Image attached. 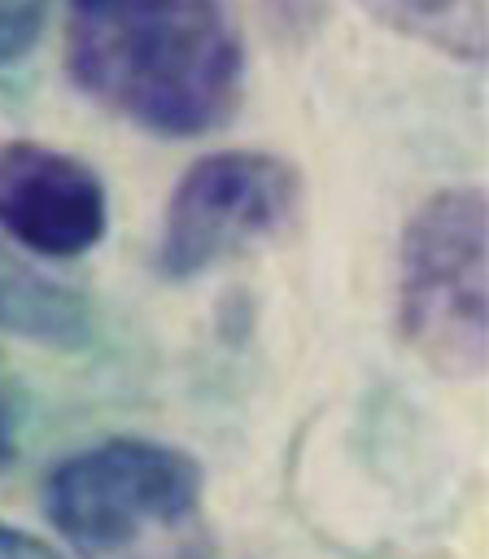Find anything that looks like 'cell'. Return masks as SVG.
I'll list each match as a JSON object with an SVG mask.
<instances>
[{
	"label": "cell",
	"mask_w": 489,
	"mask_h": 559,
	"mask_svg": "<svg viewBox=\"0 0 489 559\" xmlns=\"http://www.w3.org/2000/svg\"><path fill=\"white\" fill-rule=\"evenodd\" d=\"M279 31H310L323 13V0H266Z\"/></svg>",
	"instance_id": "9c48e42d"
},
{
	"label": "cell",
	"mask_w": 489,
	"mask_h": 559,
	"mask_svg": "<svg viewBox=\"0 0 489 559\" xmlns=\"http://www.w3.org/2000/svg\"><path fill=\"white\" fill-rule=\"evenodd\" d=\"M44 511L74 559H210L201 463L153 437H105L44 480Z\"/></svg>",
	"instance_id": "7a4b0ae2"
},
{
	"label": "cell",
	"mask_w": 489,
	"mask_h": 559,
	"mask_svg": "<svg viewBox=\"0 0 489 559\" xmlns=\"http://www.w3.org/2000/svg\"><path fill=\"white\" fill-rule=\"evenodd\" d=\"M9 459H13V415H9V402L0 393V472H4Z\"/></svg>",
	"instance_id": "30bf717a"
},
{
	"label": "cell",
	"mask_w": 489,
	"mask_h": 559,
	"mask_svg": "<svg viewBox=\"0 0 489 559\" xmlns=\"http://www.w3.org/2000/svg\"><path fill=\"white\" fill-rule=\"evenodd\" d=\"M100 175L52 144L0 140V231L39 258H83L105 240Z\"/></svg>",
	"instance_id": "5b68a950"
},
{
	"label": "cell",
	"mask_w": 489,
	"mask_h": 559,
	"mask_svg": "<svg viewBox=\"0 0 489 559\" xmlns=\"http://www.w3.org/2000/svg\"><path fill=\"white\" fill-rule=\"evenodd\" d=\"M301 201V175L275 153L227 148L192 162L175 183L157 262L170 280H196L275 240Z\"/></svg>",
	"instance_id": "277c9868"
},
{
	"label": "cell",
	"mask_w": 489,
	"mask_h": 559,
	"mask_svg": "<svg viewBox=\"0 0 489 559\" xmlns=\"http://www.w3.org/2000/svg\"><path fill=\"white\" fill-rule=\"evenodd\" d=\"M0 559H61V555L48 542H39L35 533H26V528L0 524Z\"/></svg>",
	"instance_id": "ba28073f"
},
{
	"label": "cell",
	"mask_w": 489,
	"mask_h": 559,
	"mask_svg": "<svg viewBox=\"0 0 489 559\" xmlns=\"http://www.w3.org/2000/svg\"><path fill=\"white\" fill-rule=\"evenodd\" d=\"M17 271H22V266H13V262H9V258H0V284H9V280H13V275H17Z\"/></svg>",
	"instance_id": "8fae6325"
},
{
	"label": "cell",
	"mask_w": 489,
	"mask_h": 559,
	"mask_svg": "<svg viewBox=\"0 0 489 559\" xmlns=\"http://www.w3.org/2000/svg\"><path fill=\"white\" fill-rule=\"evenodd\" d=\"M48 0H0V66H13L26 57V48L39 35Z\"/></svg>",
	"instance_id": "52a82bcc"
},
{
	"label": "cell",
	"mask_w": 489,
	"mask_h": 559,
	"mask_svg": "<svg viewBox=\"0 0 489 559\" xmlns=\"http://www.w3.org/2000/svg\"><path fill=\"white\" fill-rule=\"evenodd\" d=\"M489 214L480 188L432 192L402 231L397 328L441 376H480L489 341Z\"/></svg>",
	"instance_id": "3957f363"
},
{
	"label": "cell",
	"mask_w": 489,
	"mask_h": 559,
	"mask_svg": "<svg viewBox=\"0 0 489 559\" xmlns=\"http://www.w3.org/2000/svg\"><path fill=\"white\" fill-rule=\"evenodd\" d=\"M380 26L428 44L458 61H480L489 48V0H358Z\"/></svg>",
	"instance_id": "8992f818"
},
{
	"label": "cell",
	"mask_w": 489,
	"mask_h": 559,
	"mask_svg": "<svg viewBox=\"0 0 489 559\" xmlns=\"http://www.w3.org/2000/svg\"><path fill=\"white\" fill-rule=\"evenodd\" d=\"M65 70L153 135H205L244 92V39L227 0H70Z\"/></svg>",
	"instance_id": "6da1fadb"
}]
</instances>
